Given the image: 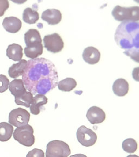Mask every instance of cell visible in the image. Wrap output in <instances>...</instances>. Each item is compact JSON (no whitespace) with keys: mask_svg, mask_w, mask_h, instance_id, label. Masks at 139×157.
Returning <instances> with one entry per match:
<instances>
[{"mask_svg":"<svg viewBox=\"0 0 139 157\" xmlns=\"http://www.w3.org/2000/svg\"><path fill=\"white\" fill-rule=\"evenodd\" d=\"M22 76L25 88L33 95H45L55 88L59 80L55 65L44 58L27 61Z\"/></svg>","mask_w":139,"mask_h":157,"instance_id":"1","label":"cell"},{"mask_svg":"<svg viewBox=\"0 0 139 157\" xmlns=\"http://www.w3.org/2000/svg\"><path fill=\"white\" fill-rule=\"evenodd\" d=\"M114 39L118 45L125 50V55L139 63V21L122 22L116 30Z\"/></svg>","mask_w":139,"mask_h":157,"instance_id":"2","label":"cell"},{"mask_svg":"<svg viewBox=\"0 0 139 157\" xmlns=\"http://www.w3.org/2000/svg\"><path fill=\"white\" fill-rule=\"evenodd\" d=\"M111 14L114 18L118 21H139V7L138 6L123 7L118 5L113 9Z\"/></svg>","mask_w":139,"mask_h":157,"instance_id":"3","label":"cell"},{"mask_svg":"<svg viewBox=\"0 0 139 157\" xmlns=\"http://www.w3.org/2000/svg\"><path fill=\"white\" fill-rule=\"evenodd\" d=\"M33 127L28 124L23 126L17 127L13 133V137L15 140L22 145L31 147L35 143Z\"/></svg>","mask_w":139,"mask_h":157,"instance_id":"4","label":"cell"},{"mask_svg":"<svg viewBox=\"0 0 139 157\" xmlns=\"http://www.w3.org/2000/svg\"><path fill=\"white\" fill-rule=\"evenodd\" d=\"M71 150L69 145L60 140L51 141L46 146V157H69Z\"/></svg>","mask_w":139,"mask_h":157,"instance_id":"5","label":"cell"},{"mask_svg":"<svg viewBox=\"0 0 139 157\" xmlns=\"http://www.w3.org/2000/svg\"><path fill=\"white\" fill-rule=\"evenodd\" d=\"M8 118V122L10 124L13 126L19 127L28 124L30 114L26 109L17 108L10 112Z\"/></svg>","mask_w":139,"mask_h":157,"instance_id":"6","label":"cell"},{"mask_svg":"<svg viewBox=\"0 0 139 157\" xmlns=\"http://www.w3.org/2000/svg\"><path fill=\"white\" fill-rule=\"evenodd\" d=\"M43 41L46 49L53 53L60 52L64 46L62 38L57 33L45 36Z\"/></svg>","mask_w":139,"mask_h":157,"instance_id":"7","label":"cell"},{"mask_svg":"<svg viewBox=\"0 0 139 157\" xmlns=\"http://www.w3.org/2000/svg\"><path fill=\"white\" fill-rule=\"evenodd\" d=\"M76 136L78 142L85 147L94 145L97 139V136L94 131L84 126L78 129Z\"/></svg>","mask_w":139,"mask_h":157,"instance_id":"8","label":"cell"},{"mask_svg":"<svg viewBox=\"0 0 139 157\" xmlns=\"http://www.w3.org/2000/svg\"><path fill=\"white\" fill-rule=\"evenodd\" d=\"M106 117L105 112L96 106L90 108L86 113V118L92 124L102 123L104 121Z\"/></svg>","mask_w":139,"mask_h":157,"instance_id":"9","label":"cell"},{"mask_svg":"<svg viewBox=\"0 0 139 157\" xmlns=\"http://www.w3.org/2000/svg\"><path fill=\"white\" fill-rule=\"evenodd\" d=\"M62 13L56 9H48L42 13L41 19L50 25H55L62 20Z\"/></svg>","mask_w":139,"mask_h":157,"instance_id":"10","label":"cell"},{"mask_svg":"<svg viewBox=\"0 0 139 157\" xmlns=\"http://www.w3.org/2000/svg\"><path fill=\"white\" fill-rule=\"evenodd\" d=\"M82 57L86 63L96 64L101 58V53L97 48L92 46L85 48L82 54Z\"/></svg>","mask_w":139,"mask_h":157,"instance_id":"11","label":"cell"},{"mask_svg":"<svg viewBox=\"0 0 139 157\" xmlns=\"http://www.w3.org/2000/svg\"><path fill=\"white\" fill-rule=\"evenodd\" d=\"M2 25L5 30L10 33H16L21 29L22 22L16 17H6L3 19Z\"/></svg>","mask_w":139,"mask_h":157,"instance_id":"12","label":"cell"},{"mask_svg":"<svg viewBox=\"0 0 139 157\" xmlns=\"http://www.w3.org/2000/svg\"><path fill=\"white\" fill-rule=\"evenodd\" d=\"M48 102V99L45 95L36 94L33 97V101L30 105V111L34 115L39 114L41 108Z\"/></svg>","mask_w":139,"mask_h":157,"instance_id":"13","label":"cell"},{"mask_svg":"<svg viewBox=\"0 0 139 157\" xmlns=\"http://www.w3.org/2000/svg\"><path fill=\"white\" fill-rule=\"evenodd\" d=\"M24 40L26 47L42 43L40 34L36 29H30L24 34Z\"/></svg>","mask_w":139,"mask_h":157,"instance_id":"14","label":"cell"},{"mask_svg":"<svg viewBox=\"0 0 139 157\" xmlns=\"http://www.w3.org/2000/svg\"><path fill=\"white\" fill-rule=\"evenodd\" d=\"M113 91L118 96H125L128 93L129 84L125 79H118L113 83Z\"/></svg>","mask_w":139,"mask_h":157,"instance_id":"15","label":"cell"},{"mask_svg":"<svg viewBox=\"0 0 139 157\" xmlns=\"http://www.w3.org/2000/svg\"><path fill=\"white\" fill-rule=\"evenodd\" d=\"M23 48L21 46L17 44H13L8 46L6 55L10 59L15 62H19L23 57Z\"/></svg>","mask_w":139,"mask_h":157,"instance_id":"16","label":"cell"},{"mask_svg":"<svg viewBox=\"0 0 139 157\" xmlns=\"http://www.w3.org/2000/svg\"><path fill=\"white\" fill-rule=\"evenodd\" d=\"M27 64V61L22 59L20 60L17 64H13L8 70V75L12 78H17L22 76L26 69Z\"/></svg>","mask_w":139,"mask_h":157,"instance_id":"17","label":"cell"},{"mask_svg":"<svg viewBox=\"0 0 139 157\" xmlns=\"http://www.w3.org/2000/svg\"><path fill=\"white\" fill-rule=\"evenodd\" d=\"M10 92L14 97L21 95L26 91L24 83L21 79H15L9 83Z\"/></svg>","mask_w":139,"mask_h":157,"instance_id":"18","label":"cell"},{"mask_svg":"<svg viewBox=\"0 0 139 157\" xmlns=\"http://www.w3.org/2000/svg\"><path fill=\"white\" fill-rule=\"evenodd\" d=\"M14 128L7 122L0 123V141H7L12 138Z\"/></svg>","mask_w":139,"mask_h":157,"instance_id":"19","label":"cell"},{"mask_svg":"<svg viewBox=\"0 0 139 157\" xmlns=\"http://www.w3.org/2000/svg\"><path fill=\"white\" fill-rule=\"evenodd\" d=\"M24 54L27 57L31 59H36L41 56L43 53V46L42 43L29 47H26L24 49Z\"/></svg>","mask_w":139,"mask_h":157,"instance_id":"20","label":"cell"},{"mask_svg":"<svg viewBox=\"0 0 139 157\" xmlns=\"http://www.w3.org/2000/svg\"><path fill=\"white\" fill-rule=\"evenodd\" d=\"M22 19L27 24H36L39 19V14L36 10L31 8H27L23 12Z\"/></svg>","mask_w":139,"mask_h":157,"instance_id":"21","label":"cell"},{"mask_svg":"<svg viewBox=\"0 0 139 157\" xmlns=\"http://www.w3.org/2000/svg\"><path fill=\"white\" fill-rule=\"evenodd\" d=\"M58 88L62 91L70 92L77 86V82L72 78H66L60 81L58 83Z\"/></svg>","mask_w":139,"mask_h":157,"instance_id":"22","label":"cell"},{"mask_svg":"<svg viewBox=\"0 0 139 157\" xmlns=\"http://www.w3.org/2000/svg\"><path fill=\"white\" fill-rule=\"evenodd\" d=\"M33 96L31 92L26 91L21 95L15 97V102L17 105L29 108L33 101Z\"/></svg>","mask_w":139,"mask_h":157,"instance_id":"23","label":"cell"},{"mask_svg":"<svg viewBox=\"0 0 139 157\" xmlns=\"http://www.w3.org/2000/svg\"><path fill=\"white\" fill-rule=\"evenodd\" d=\"M122 147L126 152L133 153L135 152L137 149V143L134 139L129 138L123 141Z\"/></svg>","mask_w":139,"mask_h":157,"instance_id":"24","label":"cell"},{"mask_svg":"<svg viewBox=\"0 0 139 157\" xmlns=\"http://www.w3.org/2000/svg\"><path fill=\"white\" fill-rule=\"evenodd\" d=\"M10 82L9 79L4 75H0V93L5 92L9 87Z\"/></svg>","mask_w":139,"mask_h":157,"instance_id":"25","label":"cell"},{"mask_svg":"<svg viewBox=\"0 0 139 157\" xmlns=\"http://www.w3.org/2000/svg\"><path fill=\"white\" fill-rule=\"evenodd\" d=\"M9 7L8 0H0V17L5 14V12Z\"/></svg>","mask_w":139,"mask_h":157,"instance_id":"26","label":"cell"},{"mask_svg":"<svg viewBox=\"0 0 139 157\" xmlns=\"http://www.w3.org/2000/svg\"><path fill=\"white\" fill-rule=\"evenodd\" d=\"M44 152L43 150L35 148L29 152L27 155V157H44Z\"/></svg>","mask_w":139,"mask_h":157,"instance_id":"27","label":"cell"},{"mask_svg":"<svg viewBox=\"0 0 139 157\" xmlns=\"http://www.w3.org/2000/svg\"><path fill=\"white\" fill-rule=\"evenodd\" d=\"M10 1L17 5H22L26 2L27 0H10Z\"/></svg>","mask_w":139,"mask_h":157,"instance_id":"28","label":"cell"}]
</instances>
